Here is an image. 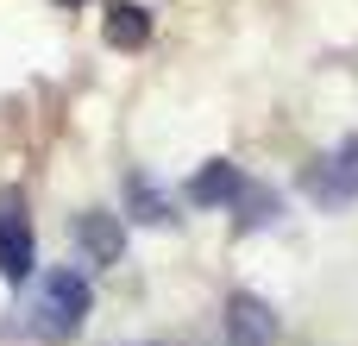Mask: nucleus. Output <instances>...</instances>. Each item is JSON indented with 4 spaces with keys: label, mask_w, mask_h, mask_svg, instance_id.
Listing matches in <instances>:
<instances>
[{
    "label": "nucleus",
    "mask_w": 358,
    "mask_h": 346,
    "mask_svg": "<svg viewBox=\"0 0 358 346\" xmlns=\"http://www.w3.org/2000/svg\"><path fill=\"white\" fill-rule=\"evenodd\" d=\"M94 315V284L82 265H44L38 284H31V303H25V328L31 340L44 346H69Z\"/></svg>",
    "instance_id": "nucleus-1"
},
{
    "label": "nucleus",
    "mask_w": 358,
    "mask_h": 346,
    "mask_svg": "<svg viewBox=\"0 0 358 346\" xmlns=\"http://www.w3.org/2000/svg\"><path fill=\"white\" fill-rule=\"evenodd\" d=\"M302 189H308L315 208H346V202H358V139H340V151L315 158L302 170Z\"/></svg>",
    "instance_id": "nucleus-2"
},
{
    "label": "nucleus",
    "mask_w": 358,
    "mask_h": 346,
    "mask_svg": "<svg viewBox=\"0 0 358 346\" xmlns=\"http://www.w3.org/2000/svg\"><path fill=\"white\" fill-rule=\"evenodd\" d=\"M69 240H76L82 265L107 271V265H120V252H126V221L107 214V208H82V214L69 221Z\"/></svg>",
    "instance_id": "nucleus-3"
},
{
    "label": "nucleus",
    "mask_w": 358,
    "mask_h": 346,
    "mask_svg": "<svg viewBox=\"0 0 358 346\" xmlns=\"http://www.w3.org/2000/svg\"><path fill=\"white\" fill-rule=\"evenodd\" d=\"M38 271V233H31V214L19 202L0 208V277L6 284H31Z\"/></svg>",
    "instance_id": "nucleus-4"
},
{
    "label": "nucleus",
    "mask_w": 358,
    "mask_h": 346,
    "mask_svg": "<svg viewBox=\"0 0 358 346\" xmlns=\"http://www.w3.org/2000/svg\"><path fill=\"white\" fill-rule=\"evenodd\" d=\"M227 340L233 346H277L283 340V321H277V309H271L264 296L233 290V296H227Z\"/></svg>",
    "instance_id": "nucleus-5"
},
{
    "label": "nucleus",
    "mask_w": 358,
    "mask_h": 346,
    "mask_svg": "<svg viewBox=\"0 0 358 346\" xmlns=\"http://www.w3.org/2000/svg\"><path fill=\"white\" fill-rule=\"evenodd\" d=\"M239 189H245L239 164H233V158H208V164L182 183V202H189V208H233Z\"/></svg>",
    "instance_id": "nucleus-6"
},
{
    "label": "nucleus",
    "mask_w": 358,
    "mask_h": 346,
    "mask_svg": "<svg viewBox=\"0 0 358 346\" xmlns=\"http://www.w3.org/2000/svg\"><path fill=\"white\" fill-rule=\"evenodd\" d=\"M126 214H132L138 227H170V221H176V202L157 189L151 170H126Z\"/></svg>",
    "instance_id": "nucleus-7"
},
{
    "label": "nucleus",
    "mask_w": 358,
    "mask_h": 346,
    "mask_svg": "<svg viewBox=\"0 0 358 346\" xmlns=\"http://www.w3.org/2000/svg\"><path fill=\"white\" fill-rule=\"evenodd\" d=\"M283 221V195L271 189V183H245L239 195H233V233L245 240V233H264V227H277Z\"/></svg>",
    "instance_id": "nucleus-8"
},
{
    "label": "nucleus",
    "mask_w": 358,
    "mask_h": 346,
    "mask_svg": "<svg viewBox=\"0 0 358 346\" xmlns=\"http://www.w3.org/2000/svg\"><path fill=\"white\" fill-rule=\"evenodd\" d=\"M101 32H107V44H113V50H138V44L151 38V13H145V6H132V0H113Z\"/></svg>",
    "instance_id": "nucleus-9"
},
{
    "label": "nucleus",
    "mask_w": 358,
    "mask_h": 346,
    "mask_svg": "<svg viewBox=\"0 0 358 346\" xmlns=\"http://www.w3.org/2000/svg\"><path fill=\"white\" fill-rule=\"evenodd\" d=\"M138 346H164V340H138Z\"/></svg>",
    "instance_id": "nucleus-10"
},
{
    "label": "nucleus",
    "mask_w": 358,
    "mask_h": 346,
    "mask_svg": "<svg viewBox=\"0 0 358 346\" xmlns=\"http://www.w3.org/2000/svg\"><path fill=\"white\" fill-rule=\"evenodd\" d=\"M63 6H76V0H63Z\"/></svg>",
    "instance_id": "nucleus-11"
}]
</instances>
